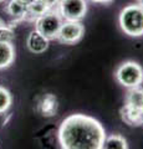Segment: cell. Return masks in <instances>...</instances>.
Instances as JSON below:
<instances>
[{
  "label": "cell",
  "mask_w": 143,
  "mask_h": 149,
  "mask_svg": "<svg viewBox=\"0 0 143 149\" xmlns=\"http://www.w3.org/2000/svg\"><path fill=\"white\" fill-rule=\"evenodd\" d=\"M106 130L91 116L75 113L61 122L59 142L63 149H102Z\"/></svg>",
  "instance_id": "6da1fadb"
},
{
  "label": "cell",
  "mask_w": 143,
  "mask_h": 149,
  "mask_svg": "<svg viewBox=\"0 0 143 149\" xmlns=\"http://www.w3.org/2000/svg\"><path fill=\"white\" fill-rule=\"evenodd\" d=\"M121 30L131 37L143 36V6L140 4H130L124 6L118 16Z\"/></svg>",
  "instance_id": "7a4b0ae2"
},
{
  "label": "cell",
  "mask_w": 143,
  "mask_h": 149,
  "mask_svg": "<svg viewBox=\"0 0 143 149\" xmlns=\"http://www.w3.org/2000/svg\"><path fill=\"white\" fill-rule=\"evenodd\" d=\"M114 76L119 85L128 90L141 87L143 83V68L135 61H126L118 66Z\"/></svg>",
  "instance_id": "3957f363"
},
{
  "label": "cell",
  "mask_w": 143,
  "mask_h": 149,
  "mask_svg": "<svg viewBox=\"0 0 143 149\" xmlns=\"http://www.w3.org/2000/svg\"><path fill=\"white\" fill-rule=\"evenodd\" d=\"M35 29L39 32H41L46 39L49 40H56L57 34L60 31L63 19L59 14L56 9H51L47 13H45L44 15L39 16L35 19Z\"/></svg>",
  "instance_id": "277c9868"
},
{
  "label": "cell",
  "mask_w": 143,
  "mask_h": 149,
  "mask_svg": "<svg viewBox=\"0 0 143 149\" xmlns=\"http://www.w3.org/2000/svg\"><path fill=\"white\" fill-rule=\"evenodd\" d=\"M55 9L63 20L81 21L87 13V0H59Z\"/></svg>",
  "instance_id": "5b68a950"
},
{
  "label": "cell",
  "mask_w": 143,
  "mask_h": 149,
  "mask_svg": "<svg viewBox=\"0 0 143 149\" xmlns=\"http://www.w3.org/2000/svg\"><path fill=\"white\" fill-rule=\"evenodd\" d=\"M85 35V26L81 21H68L63 20L56 40L65 45H73L78 42Z\"/></svg>",
  "instance_id": "8992f818"
},
{
  "label": "cell",
  "mask_w": 143,
  "mask_h": 149,
  "mask_svg": "<svg viewBox=\"0 0 143 149\" xmlns=\"http://www.w3.org/2000/svg\"><path fill=\"white\" fill-rule=\"evenodd\" d=\"M49 42H50V40L46 39L41 32H39L35 29L27 36L26 47L30 52H33L35 55H40V54H44L49 49Z\"/></svg>",
  "instance_id": "52a82bcc"
},
{
  "label": "cell",
  "mask_w": 143,
  "mask_h": 149,
  "mask_svg": "<svg viewBox=\"0 0 143 149\" xmlns=\"http://www.w3.org/2000/svg\"><path fill=\"white\" fill-rule=\"evenodd\" d=\"M6 10L15 24L27 20V3L24 0H8Z\"/></svg>",
  "instance_id": "ba28073f"
},
{
  "label": "cell",
  "mask_w": 143,
  "mask_h": 149,
  "mask_svg": "<svg viewBox=\"0 0 143 149\" xmlns=\"http://www.w3.org/2000/svg\"><path fill=\"white\" fill-rule=\"evenodd\" d=\"M57 108H59V101L56 96L52 95V93H46L38 103L39 113L45 118L54 117L57 113Z\"/></svg>",
  "instance_id": "9c48e42d"
},
{
  "label": "cell",
  "mask_w": 143,
  "mask_h": 149,
  "mask_svg": "<svg viewBox=\"0 0 143 149\" xmlns=\"http://www.w3.org/2000/svg\"><path fill=\"white\" fill-rule=\"evenodd\" d=\"M126 104L133 107L143 117V88L136 87L131 88L126 97Z\"/></svg>",
  "instance_id": "30bf717a"
},
{
  "label": "cell",
  "mask_w": 143,
  "mask_h": 149,
  "mask_svg": "<svg viewBox=\"0 0 143 149\" xmlns=\"http://www.w3.org/2000/svg\"><path fill=\"white\" fill-rule=\"evenodd\" d=\"M15 60V49L13 44L0 42V70L11 66Z\"/></svg>",
  "instance_id": "8fae6325"
},
{
  "label": "cell",
  "mask_w": 143,
  "mask_h": 149,
  "mask_svg": "<svg viewBox=\"0 0 143 149\" xmlns=\"http://www.w3.org/2000/svg\"><path fill=\"white\" fill-rule=\"evenodd\" d=\"M121 116H122V119L130 125L143 124V117L141 116V113L128 104L123 106V108L121 109Z\"/></svg>",
  "instance_id": "7c38bea8"
},
{
  "label": "cell",
  "mask_w": 143,
  "mask_h": 149,
  "mask_svg": "<svg viewBox=\"0 0 143 149\" xmlns=\"http://www.w3.org/2000/svg\"><path fill=\"white\" fill-rule=\"evenodd\" d=\"M51 10L43 0H33L31 3L27 4V20H35L39 16L44 15L45 13Z\"/></svg>",
  "instance_id": "4fadbf2b"
},
{
  "label": "cell",
  "mask_w": 143,
  "mask_h": 149,
  "mask_svg": "<svg viewBox=\"0 0 143 149\" xmlns=\"http://www.w3.org/2000/svg\"><path fill=\"white\" fill-rule=\"evenodd\" d=\"M127 148H128L127 141L121 134L106 136L102 144V149H127Z\"/></svg>",
  "instance_id": "5bb4252c"
},
{
  "label": "cell",
  "mask_w": 143,
  "mask_h": 149,
  "mask_svg": "<svg viewBox=\"0 0 143 149\" xmlns=\"http://www.w3.org/2000/svg\"><path fill=\"white\" fill-rule=\"evenodd\" d=\"M13 102V97L6 88L0 86V114L5 113V112L10 108Z\"/></svg>",
  "instance_id": "9a60e30c"
},
{
  "label": "cell",
  "mask_w": 143,
  "mask_h": 149,
  "mask_svg": "<svg viewBox=\"0 0 143 149\" xmlns=\"http://www.w3.org/2000/svg\"><path fill=\"white\" fill-rule=\"evenodd\" d=\"M15 40V32L14 27L0 25V42L3 44H13Z\"/></svg>",
  "instance_id": "2e32d148"
},
{
  "label": "cell",
  "mask_w": 143,
  "mask_h": 149,
  "mask_svg": "<svg viewBox=\"0 0 143 149\" xmlns=\"http://www.w3.org/2000/svg\"><path fill=\"white\" fill-rule=\"evenodd\" d=\"M0 25H6V26H11V27L16 26V24L11 20L8 14L6 1H3V0H0Z\"/></svg>",
  "instance_id": "e0dca14e"
},
{
  "label": "cell",
  "mask_w": 143,
  "mask_h": 149,
  "mask_svg": "<svg viewBox=\"0 0 143 149\" xmlns=\"http://www.w3.org/2000/svg\"><path fill=\"white\" fill-rule=\"evenodd\" d=\"M43 1L47 5L50 9H55L57 5V3H59V0H43Z\"/></svg>",
  "instance_id": "ac0fdd59"
},
{
  "label": "cell",
  "mask_w": 143,
  "mask_h": 149,
  "mask_svg": "<svg viewBox=\"0 0 143 149\" xmlns=\"http://www.w3.org/2000/svg\"><path fill=\"white\" fill-rule=\"evenodd\" d=\"M92 3H96V4H103V5H107V4H111L113 0H91Z\"/></svg>",
  "instance_id": "d6986e66"
},
{
  "label": "cell",
  "mask_w": 143,
  "mask_h": 149,
  "mask_svg": "<svg viewBox=\"0 0 143 149\" xmlns=\"http://www.w3.org/2000/svg\"><path fill=\"white\" fill-rule=\"evenodd\" d=\"M137 3H138V4H140V5H141V6H143V0H137Z\"/></svg>",
  "instance_id": "ffe728a7"
},
{
  "label": "cell",
  "mask_w": 143,
  "mask_h": 149,
  "mask_svg": "<svg viewBox=\"0 0 143 149\" xmlns=\"http://www.w3.org/2000/svg\"><path fill=\"white\" fill-rule=\"evenodd\" d=\"M24 1H26L27 4H29V3H31V1H33V0H24Z\"/></svg>",
  "instance_id": "44dd1931"
},
{
  "label": "cell",
  "mask_w": 143,
  "mask_h": 149,
  "mask_svg": "<svg viewBox=\"0 0 143 149\" xmlns=\"http://www.w3.org/2000/svg\"><path fill=\"white\" fill-rule=\"evenodd\" d=\"M3 1H8V0H3Z\"/></svg>",
  "instance_id": "7402d4cb"
}]
</instances>
